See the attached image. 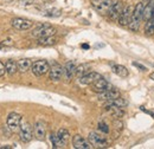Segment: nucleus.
Wrapping results in <instances>:
<instances>
[{
  "instance_id": "f257e3e1",
  "label": "nucleus",
  "mask_w": 154,
  "mask_h": 149,
  "mask_svg": "<svg viewBox=\"0 0 154 149\" xmlns=\"http://www.w3.org/2000/svg\"><path fill=\"white\" fill-rule=\"evenodd\" d=\"M143 7H145V4L141 1L139 2L136 6L134 7V11H133V14H132V19H131V23L128 25L129 30L136 32L139 31V27H140V23L142 20V14H143Z\"/></svg>"
},
{
  "instance_id": "f03ea898",
  "label": "nucleus",
  "mask_w": 154,
  "mask_h": 149,
  "mask_svg": "<svg viewBox=\"0 0 154 149\" xmlns=\"http://www.w3.org/2000/svg\"><path fill=\"white\" fill-rule=\"evenodd\" d=\"M88 140L95 148H107L109 146L108 140L96 131H90L88 135Z\"/></svg>"
},
{
  "instance_id": "7ed1b4c3",
  "label": "nucleus",
  "mask_w": 154,
  "mask_h": 149,
  "mask_svg": "<svg viewBox=\"0 0 154 149\" xmlns=\"http://www.w3.org/2000/svg\"><path fill=\"white\" fill-rule=\"evenodd\" d=\"M56 29L48 25V24H43L39 25L37 29L33 30V32L31 33L32 37L35 38H43V37H50V36H55L56 35Z\"/></svg>"
},
{
  "instance_id": "20e7f679",
  "label": "nucleus",
  "mask_w": 154,
  "mask_h": 149,
  "mask_svg": "<svg viewBox=\"0 0 154 149\" xmlns=\"http://www.w3.org/2000/svg\"><path fill=\"white\" fill-rule=\"evenodd\" d=\"M50 68H51V66H50V64L48 63V60L42 59V60H37V62H35V63L32 64L31 70H32V74H35V76L42 77V76L46 74L50 71Z\"/></svg>"
},
{
  "instance_id": "39448f33",
  "label": "nucleus",
  "mask_w": 154,
  "mask_h": 149,
  "mask_svg": "<svg viewBox=\"0 0 154 149\" xmlns=\"http://www.w3.org/2000/svg\"><path fill=\"white\" fill-rule=\"evenodd\" d=\"M19 137L24 143L30 142L32 140V137H33L32 127L27 121H21V124H20L19 128Z\"/></svg>"
},
{
  "instance_id": "423d86ee",
  "label": "nucleus",
  "mask_w": 154,
  "mask_h": 149,
  "mask_svg": "<svg viewBox=\"0 0 154 149\" xmlns=\"http://www.w3.org/2000/svg\"><path fill=\"white\" fill-rule=\"evenodd\" d=\"M21 115H19L18 112H11L8 116H7V127L11 131H18L20 128V124H21Z\"/></svg>"
},
{
  "instance_id": "0eeeda50",
  "label": "nucleus",
  "mask_w": 154,
  "mask_h": 149,
  "mask_svg": "<svg viewBox=\"0 0 154 149\" xmlns=\"http://www.w3.org/2000/svg\"><path fill=\"white\" fill-rule=\"evenodd\" d=\"M11 24H12V26H13L16 30H19V31H27V30H30V29L33 26V21H32V20L25 19V18L12 19Z\"/></svg>"
},
{
  "instance_id": "6e6552de",
  "label": "nucleus",
  "mask_w": 154,
  "mask_h": 149,
  "mask_svg": "<svg viewBox=\"0 0 154 149\" xmlns=\"http://www.w3.org/2000/svg\"><path fill=\"white\" fill-rule=\"evenodd\" d=\"M133 11H134V7H132L131 5H127L123 7V11L119 18V24L121 26H128L129 23H131V19H132V14H133Z\"/></svg>"
},
{
  "instance_id": "1a4fd4ad",
  "label": "nucleus",
  "mask_w": 154,
  "mask_h": 149,
  "mask_svg": "<svg viewBox=\"0 0 154 149\" xmlns=\"http://www.w3.org/2000/svg\"><path fill=\"white\" fill-rule=\"evenodd\" d=\"M64 74V66L59 65L57 63L52 64V66L50 68V71H49V79L54 81V82H58L62 79Z\"/></svg>"
},
{
  "instance_id": "9d476101",
  "label": "nucleus",
  "mask_w": 154,
  "mask_h": 149,
  "mask_svg": "<svg viewBox=\"0 0 154 149\" xmlns=\"http://www.w3.org/2000/svg\"><path fill=\"white\" fill-rule=\"evenodd\" d=\"M72 146L76 149H91L94 148L93 144L89 142V140H85L81 135H75L72 138Z\"/></svg>"
},
{
  "instance_id": "9b49d317",
  "label": "nucleus",
  "mask_w": 154,
  "mask_h": 149,
  "mask_svg": "<svg viewBox=\"0 0 154 149\" xmlns=\"http://www.w3.org/2000/svg\"><path fill=\"white\" fill-rule=\"evenodd\" d=\"M100 78H102V76L98 74V72H95V71H90L89 74H84L83 77L79 78V83L83 84V85H93L96 81H98Z\"/></svg>"
},
{
  "instance_id": "f8f14e48",
  "label": "nucleus",
  "mask_w": 154,
  "mask_h": 149,
  "mask_svg": "<svg viewBox=\"0 0 154 149\" xmlns=\"http://www.w3.org/2000/svg\"><path fill=\"white\" fill-rule=\"evenodd\" d=\"M127 101L121 98V97H117L115 99H112V101H107V103H104V109L108 111L110 110L112 108H125L127 107Z\"/></svg>"
},
{
  "instance_id": "ddd939ff",
  "label": "nucleus",
  "mask_w": 154,
  "mask_h": 149,
  "mask_svg": "<svg viewBox=\"0 0 154 149\" xmlns=\"http://www.w3.org/2000/svg\"><path fill=\"white\" fill-rule=\"evenodd\" d=\"M123 7H125V6H123V2H122L121 0L114 2L113 6H112V8H110L109 17L113 19V20H119L121 13H122V11H123Z\"/></svg>"
},
{
  "instance_id": "4468645a",
  "label": "nucleus",
  "mask_w": 154,
  "mask_h": 149,
  "mask_svg": "<svg viewBox=\"0 0 154 149\" xmlns=\"http://www.w3.org/2000/svg\"><path fill=\"white\" fill-rule=\"evenodd\" d=\"M117 97H120V91L114 89V88L106 90V91H102V93H98V95H97V98L102 99V101H112V99H115Z\"/></svg>"
},
{
  "instance_id": "2eb2a0df",
  "label": "nucleus",
  "mask_w": 154,
  "mask_h": 149,
  "mask_svg": "<svg viewBox=\"0 0 154 149\" xmlns=\"http://www.w3.org/2000/svg\"><path fill=\"white\" fill-rule=\"evenodd\" d=\"M33 132H35V136L38 138V140H44L45 138V135H46V126L43 121H37L35 123V127H33Z\"/></svg>"
},
{
  "instance_id": "dca6fc26",
  "label": "nucleus",
  "mask_w": 154,
  "mask_h": 149,
  "mask_svg": "<svg viewBox=\"0 0 154 149\" xmlns=\"http://www.w3.org/2000/svg\"><path fill=\"white\" fill-rule=\"evenodd\" d=\"M113 4H114V2H113L112 0H104V1L100 2L98 5L94 6V7H95V10H96L100 14H103V16H104V14H109Z\"/></svg>"
},
{
  "instance_id": "f3484780",
  "label": "nucleus",
  "mask_w": 154,
  "mask_h": 149,
  "mask_svg": "<svg viewBox=\"0 0 154 149\" xmlns=\"http://www.w3.org/2000/svg\"><path fill=\"white\" fill-rule=\"evenodd\" d=\"M76 63L75 62H72V60H70V62H68L65 65H64V77L68 79V81H70L75 74H76Z\"/></svg>"
},
{
  "instance_id": "a211bd4d",
  "label": "nucleus",
  "mask_w": 154,
  "mask_h": 149,
  "mask_svg": "<svg viewBox=\"0 0 154 149\" xmlns=\"http://www.w3.org/2000/svg\"><path fill=\"white\" fill-rule=\"evenodd\" d=\"M93 88H94V90L97 91V93H102V91H106V90H109V89H113V87L106 81V79H103V77L102 78H100L98 81H96L94 84H93Z\"/></svg>"
},
{
  "instance_id": "6ab92c4d",
  "label": "nucleus",
  "mask_w": 154,
  "mask_h": 149,
  "mask_svg": "<svg viewBox=\"0 0 154 149\" xmlns=\"http://www.w3.org/2000/svg\"><path fill=\"white\" fill-rule=\"evenodd\" d=\"M153 13H154V0H151L148 1L145 7H143V14H142V20L147 21L149 19L153 17Z\"/></svg>"
},
{
  "instance_id": "aec40b11",
  "label": "nucleus",
  "mask_w": 154,
  "mask_h": 149,
  "mask_svg": "<svg viewBox=\"0 0 154 149\" xmlns=\"http://www.w3.org/2000/svg\"><path fill=\"white\" fill-rule=\"evenodd\" d=\"M112 70H113V72H114L116 76H119V77H121V78H126V77H128V74H129V71L127 70V68L123 66V65H120V64L113 65V66H112Z\"/></svg>"
},
{
  "instance_id": "412c9836",
  "label": "nucleus",
  "mask_w": 154,
  "mask_h": 149,
  "mask_svg": "<svg viewBox=\"0 0 154 149\" xmlns=\"http://www.w3.org/2000/svg\"><path fill=\"white\" fill-rule=\"evenodd\" d=\"M18 63V71L20 72H26L27 70H30L31 69V66H32V60L31 59H29V58H23V59H20L17 62Z\"/></svg>"
},
{
  "instance_id": "4be33fe9",
  "label": "nucleus",
  "mask_w": 154,
  "mask_h": 149,
  "mask_svg": "<svg viewBox=\"0 0 154 149\" xmlns=\"http://www.w3.org/2000/svg\"><path fill=\"white\" fill-rule=\"evenodd\" d=\"M5 65H6V74H8L10 76H13L18 71V63L14 62L13 59H8L5 63Z\"/></svg>"
},
{
  "instance_id": "5701e85b",
  "label": "nucleus",
  "mask_w": 154,
  "mask_h": 149,
  "mask_svg": "<svg viewBox=\"0 0 154 149\" xmlns=\"http://www.w3.org/2000/svg\"><path fill=\"white\" fill-rule=\"evenodd\" d=\"M57 135H58V137H59V140L63 142L64 146H66V144L69 143V140H70V132H69L68 129H65V128H60V129L57 131Z\"/></svg>"
},
{
  "instance_id": "b1692460",
  "label": "nucleus",
  "mask_w": 154,
  "mask_h": 149,
  "mask_svg": "<svg viewBox=\"0 0 154 149\" xmlns=\"http://www.w3.org/2000/svg\"><path fill=\"white\" fill-rule=\"evenodd\" d=\"M90 70H91V68H90L89 64H79V65H77L76 74H76L78 78H81V77H83L84 74H89Z\"/></svg>"
},
{
  "instance_id": "393cba45",
  "label": "nucleus",
  "mask_w": 154,
  "mask_h": 149,
  "mask_svg": "<svg viewBox=\"0 0 154 149\" xmlns=\"http://www.w3.org/2000/svg\"><path fill=\"white\" fill-rule=\"evenodd\" d=\"M56 43H57V39L55 38V36L38 38V44L42 46H50V45H55Z\"/></svg>"
},
{
  "instance_id": "a878e982",
  "label": "nucleus",
  "mask_w": 154,
  "mask_h": 149,
  "mask_svg": "<svg viewBox=\"0 0 154 149\" xmlns=\"http://www.w3.org/2000/svg\"><path fill=\"white\" fill-rule=\"evenodd\" d=\"M49 138H50V142H51V144H52V148H64L65 146L63 144V142L59 140V137H58L57 134H50V136H49Z\"/></svg>"
},
{
  "instance_id": "bb28decb",
  "label": "nucleus",
  "mask_w": 154,
  "mask_h": 149,
  "mask_svg": "<svg viewBox=\"0 0 154 149\" xmlns=\"http://www.w3.org/2000/svg\"><path fill=\"white\" fill-rule=\"evenodd\" d=\"M108 111L110 112V115H112L113 117H115V118H121V117H123L125 114H126V111L123 110V108H112V109L108 110Z\"/></svg>"
},
{
  "instance_id": "cd10ccee",
  "label": "nucleus",
  "mask_w": 154,
  "mask_h": 149,
  "mask_svg": "<svg viewBox=\"0 0 154 149\" xmlns=\"http://www.w3.org/2000/svg\"><path fill=\"white\" fill-rule=\"evenodd\" d=\"M44 16L46 17H51V18H55V17H59L60 16V11L57 8H52V10H48L44 12Z\"/></svg>"
},
{
  "instance_id": "c85d7f7f",
  "label": "nucleus",
  "mask_w": 154,
  "mask_h": 149,
  "mask_svg": "<svg viewBox=\"0 0 154 149\" xmlns=\"http://www.w3.org/2000/svg\"><path fill=\"white\" fill-rule=\"evenodd\" d=\"M98 130L101 131V132H103V134H108V132H109V127H108L107 123L100 122V123H98Z\"/></svg>"
},
{
  "instance_id": "c756f323",
  "label": "nucleus",
  "mask_w": 154,
  "mask_h": 149,
  "mask_svg": "<svg viewBox=\"0 0 154 149\" xmlns=\"http://www.w3.org/2000/svg\"><path fill=\"white\" fill-rule=\"evenodd\" d=\"M13 45V40L11 39V38H7V39H5V40H2L1 43H0V49H5V47H10V46H12Z\"/></svg>"
},
{
  "instance_id": "7c9ffc66",
  "label": "nucleus",
  "mask_w": 154,
  "mask_h": 149,
  "mask_svg": "<svg viewBox=\"0 0 154 149\" xmlns=\"http://www.w3.org/2000/svg\"><path fill=\"white\" fill-rule=\"evenodd\" d=\"M114 128H115L116 130H119V131H121L122 129H123V123L120 121V118H117V120H115L114 121Z\"/></svg>"
},
{
  "instance_id": "2f4dec72",
  "label": "nucleus",
  "mask_w": 154,
  "mask_h": 149,
  "mask_svg": "<svg viewBox=\"0 0 154 149\" xmlns=\"http://www.w3.org/2000/svg\"><path fill=\"white\" fill-rule=\"evenodd\" d=\"M5 74H6V65L0 60V77H2Z\"/></svg>"
},
{
  "instance_id": "473e14b6",
  "label": "nucleus",
  "mask_w": 154,
  "mask_h": 149,
  "mask_svg": "<svg viewBox=\"0 0 154 149\" xmlns=\"http://www.w3.org/2000/svg\"><path fill=\"white\" fill-rule=\"evenodd\" d=\"M33 2V0H20L19 4L21 6H29V5H31Z\"/></svg>"
},
{
  "instance_id": "72a5a7b5",
  "label": "nucleus",
  "mask_w": 154,
  "mask_h": 149,
  "mask_svg": "<svg viewBox=\"0 0 154 149\" xmlns=\"http://www.w3.org/2000/svg\"><path fill=\"white\" fill-rule=\"evenodd\" d=\"M133 65H134V66H136L137 69H140L141 71H146V70H147V69H146V66H143V65H141L140 63H136V62H133Z\"/></svg>"
},
{
  "instance_id": "f704fd0d",
  "label": "nucleus",
  "mask_w": 154,
  "mask_h": 149,
  "mask_svg": "<svg viewBox=\"0 0 154 149\" xmlns=\"http://www.w3.org/2000/svg\"><path fill=\"white\" fill-rule=\"evenodd\" d=\"M102 1H104V0H91V4H93L94 6H96L100 2H102Z\"/></svg>"
},
{
  "instance_id": "c9c22d12",
  "label": "nucleus",
  "mask_w": 154,
  "mask_h": 149,
  "mask_svg": "<svg viewBox=\"0 0 154 149\" xmlns=\"http://www.w3.org/2000/svg\"><path fill=\"white\" fill-rule=\"evenodd\" d=\"M82 47H83V49H89V45H87V44H83V45H82Z\"/></svg>"
},
{
  "instance_id": "e433bc0d",
  "label": "nucleus",
  "mask_w": 154,
  "mask_h": 149,
  "mask_svg": "<svg viewBox=\"0 0 154 149\" xmlns=\"http://www.w3.org/2000/svg\"><path fill=\"white\" fill-rule=\"evenodd\" d=\"M149 78H151L152 81H154V72H152V74H149Z\"/></svg>"
},
{
  "instance_id": "4c0bfd02",
  "label": "nucleus",
  "mask_w": 154,
  "mask_h": 149,
  "mask_svg": "<svg viewBox=\"0 0 154 149\" xmlns=\"http://www.w3.org/2000/svg\"><path fill=\"white\" fill-rule=\"evenodd\" d=\"M148 1H151V0H142V2H143V4H145V5H146V4H147V2H148Z\"/></svg>"
},
{
  "instance_id": "58836bf2",
  "label": "nucleus",
  "mask_w": 154,
  "mask_h": 149,
  "mask_svg": "<svg viewBox=\"0 0 154 149\" xmlns=\"http://www.w3.org/2000/svg\"><path fill=\"white\" fill-rule=\"evenodd\" d=\"M151 19H153V20H154V13H153V17H152V18H151Z\"/></svg>"
}]
</instances>
